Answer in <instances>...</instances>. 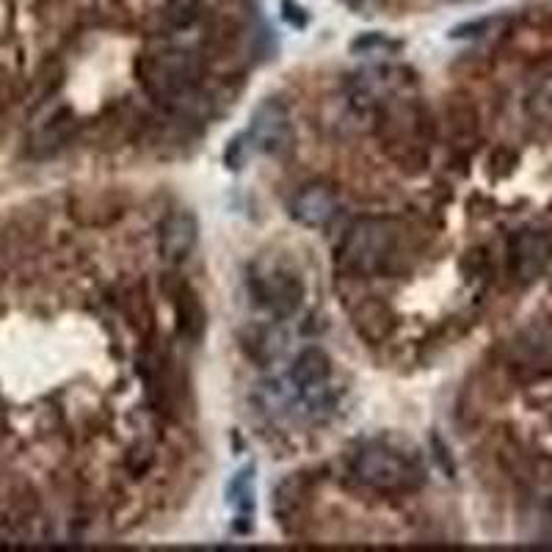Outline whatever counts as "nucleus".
Instances as JSON below:
<instances>
[{"label": "nucleus", "mask_w": 552, "mask_h": 552, "mask_svg": "<svg viewBox=\"0 0 552 552\" xmlns=\"http://www.w3.org/2000/svg\"><path fill=\"white\" fill-rule=\"evenodd\" d=\"M301 511V483L299 478H288L276 489V517H282V522H290V517H296Z\"/></svg>", "instance_id": "nucleus-12"}, {"label": "nucleus", "mask_w": 552, "mask_h": 552, "mask_svg": "<svg viewBox=\"0 0 552 552\" xmlns=\"http://www.w3.org/2000/svg\"><path fill=\"white\" fill-rule=\"evenodd\" d=\"M177 323L188 340H199L205 332V310H202V301L196 299L194 290L185 288L177 296Z\"/></svg>", "instance_id": "nucleus-10"}, {"label": "nucleus", "mask_w": 552, "mask_h": 552, "mask_svg": "<svg viewBox=\"0 0 552 552\" xmlns=\"http://www.w3.org/2000/svg\"><path fill=\"white\" fill-rule=\"evenodd\" d=\"M202 67L191 53L185 50H163V53H150L138 61V78L144 83V89L161 100H180L188 94L199 81Z\"/></svg>", "instance_id": "nucleus-3"}, {"label": "nucleus", "mask_w": 552, "mask_h": 552, "mask_svg": "<svg viewBox=\"0 0 552 552\" xmlns=\"http://www.w3.org/2000/svg\"><path fill=\"white\" fill-rule=\"evenodd\" d=\"M398 42H392V39H387V36H381V34H368V36H362V39H357L354 42V53H390V50H398Z\"/></svg>", "instance_id": "nucleus-13"}, {"label": "nucleus", "mask_w": 552, "mask_h": 552, "mask_svg": "<svg viewBox=\"0 0 552 552\" xmlns=\"http://www.w3.org/2000/svg\"><path fill=\"white\" fill-rule=\"evenodd\" d=\"M348 3H357V0H348Z\"/></svg>", "instance_id": "nucleus-15"}, {"label": "nucleus", "mask_w": 552, "mask_h": 552, "mask_svg": "<svg viewBox=\"0 0 552 552\" xmlns=\"http://www.w3.org/2000/svg\"><path fill=\"white\" fill-rule=\"evenodd\" d=\"M199 12H202V0H166L163 3L161 20L166 28L183 31V28L194 23Z\"/></svg>", "instance_id": "nucleus-11"}, {"label": "nucleus", "mask_w": 552, "mask_h": 552, "mask_svg": "<svg viewBox=\"0 0 552 552\" xmlns=\"http://www.w3.org/2000/svg\"><path fill=\"white\" fill-rule=\"evenodd\" d=\"M196 238H199V224L194 213L174 210L158 227V252L169 263H183L194 252Z\"/></svg>", "instance_id": "nucleus-7"}, {"label": "nucleus", "mask_w": 552, "mask_h": 552, "mask_svg": "<svg viewBox=\"0 0 552 552\" xmlns=\"http://www.w3.org/2000/svg\"><path fill=\"white\" fill-rule=\"evenodd\" d=\"M552 260V241L539 230H519L508 243V265L517 282H536Z\"/></svg>", "instance_id": "nucleus-6"}, {"label": "nucleus", "mask_w": 552, "mask_h": 552, "mask_svg": "<svg viewBox=\"0 0 552 552\" xmlns=\"http://www.w3.org/2000/svg\"><path fill=\"white\" fill-rule=\"evenodd\" d=\"M351 472L365 489L379 495H406L423 481V470L412 459L381 445L359 450L351 461Z\"/></svg>", "instance_id": "nucleus-2"}, {"label": "nucleus", "mask_w": 552, "mask_h": 552, "mask_svg": "<svg viewBox=\"0 0 552 552\" xmlns=\"http://www.w3.org/2000/svg\"><path fill=\"white\" fill-rule=\"evenodd\" d=\"M249 282L254 299L274 318H290L299 312L304 301V282L293 268L282 263H263L254 268Z\"/></svg>", "instance_id": "nucleus-4"}, {"label": "nucleus", "mask_w": 552, "mask_h": 552, "mask_svg": "<svg viewBox=\"0 0 552 552\" xmlns=\"http://www.w3.org/2000/svg\"><path fill=\"white\" fill-rule=\"evenodd\" d=\"M547 511H550V517H552V497H550V503H547Z\"/></svg>", "instance_id": "nucleus-14"}, {"label": "nucleus", "mask_w": 552, "mask_h": 552, "mask_svg": "<svg viewBox=\"0 0 552 552\" xmlns=\"http://www.w3.org/2000/svg\"><path fill=\"white\" fill-rule=\"evenodd\" d=\"M340 213V199L326 185H307L290 202V216L304 227H326Z\"/></svg>", "instance_id": "nucleus-8"}, {"label": "nucleus", "mask_w": 552, "mask_h": 552, "mask_svg": "<svg viewBox=\"0 0 552 552\" xmlns=\"http://www.w3.org/2000/svg\"><path fill=\"white\" fill-rule=\"evenodd\" d=\"M398 252V227L390 219L357 221L340 243L337 265L351 276L381 274Z\"/></svg>", "instance_id": "nucleus-1"}, {"label": "nucleus", "mask_w": 552, "mask_h": 552, "mask_svg": "<svg viewBox=\"0 0 552 552\" xmlns=\"http://www.w3.org/2000/svg\"><path fill=\"white\" fill-rule=\"evenodd\" d=\"M329 376H332V359L323 348H315V345L304 348L290 368V381L304 392L318 390Z\"/></svg>", "instance_id": "nucleus-9"}, {"label": "nucleus", "mask_w": 552, "mask_h": 552, "mask_svg": "<svg viewBox=\"0 0 552 552\" xmlns=\"http://www.w3.org/2000/svg\"><path fill=\"white\" fill-rule=\"evenodd\" d=\"M252 141L265 155L282 158L293 150V122L285 105L279 100H263L254 108L252 125H249Z\"/></svg>", "instance_id": "nucleus-5"}]
</instances>
